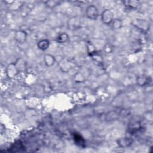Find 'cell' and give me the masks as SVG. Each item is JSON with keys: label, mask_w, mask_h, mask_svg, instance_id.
<instances>
[{"label": "cell", "mask_w": 153, "mask_h": 153, "mask_svg": "<svg viewBox=\"0 0 153 153\" xmlns=\"http://www.w3.org/2000/svg\"><path fill=\"white\" fill-rule=\"evenodd\" d=\"M137 83L141 86H145L148 83V78L145 76H140L137 80Z\"/></svg>", "instance_id": "9c48e42d"}, {"label": "cell", "mask_w": 153, "mask_h": 153, "mask_svg": "<svg viewBox=\"0 0 153 153\" xmlns=\"http://www.w3.org/2000/svg\"><path fill=\"white\" fill-rule=\"evenodd\" d=\"M101 19L104 24L106 25L111 24L112 22L114 20L113 13L110 10H105L102 13Z\"/></svg>", "instance_id": "7a4b0ae2"}, {"label": "cell", "mask_w": 153, "mask_h": 153, "mask_svg": "<svg viewBox=\"0 0 153 153\" xmlns=\"http://www.w3.org/2000/svg\"><path fill=\"white\" fill-rule=\"evenodd\" d=\"M86 14L90 20H96L99 16V12L97 7L94 5L89 6L86 11Z\"/></svg>", "instance_id": "6da1fadb"}, {"label": "cell", "mask_w": 153, "mask_h": 153, "mask_svg": "<svg viewBox=\"0 0 153 153\" xmlns=\"http://www.w3.org/2000/svg\"><path fill=\"white\" fill-rule=\"evenodd\" d=\"M111 24H112V26L113 29H118L121 28V27L122 26V22L120 19H116L115 20H113V21L111 23Z\"/></svg>", "instance_id": "8fae6325"}, {"label": "cell", "mask_w": 153, "mask_h": 153, "mask_svg": "<svg viewBox=\"0 0 153 153\" xmlns=\"http://www.w3.org/2000/svg\"><path fill=\"white\" fill-rule=\"evenodd\" d=\"M104 50L107 53H110L112 52V50H113V47L112 46L111 44H107L105 46V48H104Z\"/></svg>", "instance_id": "7c38bea8"}, {"label": "cell", "mask_w": 153, "mask_h": 153, "mask_svg": "<svg viewBox=\"0 0 153 153\" xmlns=\"http://www.w3.org/2000/svg\"><path fill=\"white\" fill-rule=\"evenodd\" d=\"M80 25V22L76 18H72L68 22V26L71 29H75L78 28Z\"/></svg>", "instance_id": "277c9868"}, {"label": "cell", "mask_w": 153, "mask_h": 153, "mask_svg": "<svg viewBox=\"0 0 153 153\" xmlns=\"http://www.w3.org/2000/svg\"><path fill=\"white\" fill-rule=\"evenodd\" d=\"M44 62L47 66H51L53 65V64L55 62V59L53 56L50 55V54H47L44 56Z\"/></svg>", "instance_id": "5b68a950"}, {"label": "cell", "mask_w": 153, "mask_h": 153, "mask_svg": "<svg viewBox=\"0 0 153 153\" xmlns=\"http://www.w3.org/2000/svg\"><path fill=\"white\" fill-rule=\"evenodd\" d=\"M49 41L47 40H42L38 43V47L41 50H47L49 47Z\"/></svg>", "instance_id": "8992f818"}, {"label": "cell", "mask_w": 153, "mask_h": 153, "mask_svg": "<svg viewBox=\"0 0 153 153\" xmlns=\"http://www.w3.org/2000/svg\"><path fill=\"white\" fill-rule=\"evenodd\" d=\"M118 144L120 147L125 148L129 147L132 143V140L127 137H121V138L119 139L117 141Z\"/></svg>", "instance_id": "3957f363"}, {"label": "cell", "mask_w": 153, "mask_h": 153, "mask_svg": "<svg viewBox=\"0 0 153 153\" xmlns=\"http://www.w3.org/2000/svg\"><path fill=\"white\" fill-rule=\"evenodd\" d=\"M16 40L19 42H24L26 38V34L22 30H19L16 34Z\"/></svg>", "instance_id": "52a82bcc"}, {"label": "cell", "mask_w": 153, "mask_h": 153, "mask_svg": "<svg viewBox=\"0 0 153 153\" xmlns=\"http://www.w3.org/2000/svg\"><path fill=\"white\" fill-rule=\"evenodd\" d=\"M14 65H10L9 66V69H8V71H7V73L9 74V76H14L16 75V74L18 73V71L16 70V68H15Z\"/></svg>", "instance_id": "30bf717a"}, {"label": "cell", "mask_w": 153, "mask_h": 153, "mask_svg": "<svg viewBox=\"0 0 153 153\" xmlns=\"http://www.w3.org/2000/svg\"><path fill=\"white\" fill-rule=\"evenodd\" d=\"M68 38L69 37L66 34L62 33L58 35V37H57L56 41L59 43H64L68 40Z\"/></svg>", "instance_id": "ba28073f"}]
</instances>
